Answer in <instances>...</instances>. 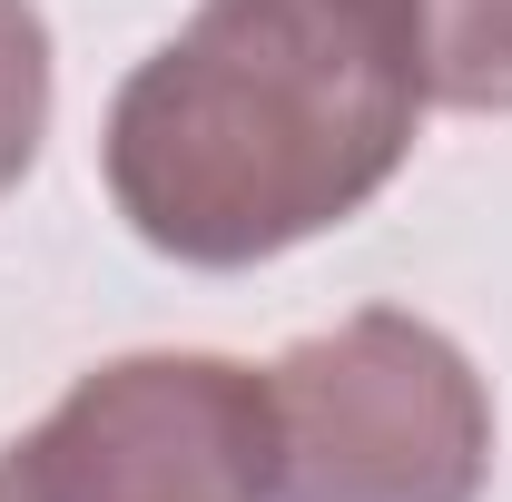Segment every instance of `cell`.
<instances>
[{"instance_id": "6da1fadb", "label": "cell", "mask_w": 512, "mask_h": 502, "mask_svg": "<svg viewBox=\"0 0 512 502\" xmlns=\"http://www.w3.org/2000/svg\"><path fill=\"white\" fill-rule=\"evenodd\" d=\"M424 109V0H197L119 79L99 168L158 256L266 266L394 188Z\"/></svg>"}, {"instance_id": "7a4b0ae2", "label": "cell", "mask_w": 512, "mask_h": 502, "mask_svg": "<svg viewBox=\"0 0 512 502\" xmlns=\"http://www.w3.org/2000/svg\"><path fill=\"white\" fill-rule=\"evenodd\" d=\"M276 502H483L493 394L444 325L355 306L266 365Z\"/></svg>"}, {"instance_id": "3957f363", "label": "cell", "mask_w": 512, "mask_h": 502, "mask_svg": "<svg viewBox=\"0 0 512 502\" xmlns=\"http://www.w3.org/2000/svg\"><path fill=\"white\" fill-rule=\"evenodd\" d=\"M0 502H276L266 375L237 355L89 365L20 443H0Z\"/></svg>"}, {"instance_id": "277c9868", "label": "cell", "mask_w": 512, "mask_h": 502, "mask_svg": "<svg viewBox=\"0 0 512 502\" xmlns=\"http://www.w3.org/2000/svg\"><path fill=\"white\" fill-rule=\"evenodd\" d=\"M424 99L512 109V0H424Z\"/></svg>"}, {"instance_id": "5b68a950", "label": "cell", "mask_w": 512, "mask_h": 502, "mask_svg": "<svg viewBox=\"0 0 512 502\" xmlns=\"http://www.w3.org/2000/svg\"><path fill=\"white\" fill-rule=\"evenodd\" d=\"M50 138V20L30 0H0V197L30 178Z\"/></svg>"}]
</instances>
